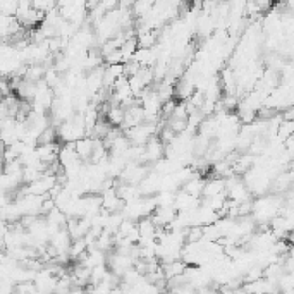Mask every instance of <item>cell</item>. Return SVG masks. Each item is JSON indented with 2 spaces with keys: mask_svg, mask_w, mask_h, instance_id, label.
<instances>
[{
  "mask_svg": "<svg viewBox=\"0 0 294 294\" xmlns=\"http://www.w3.org/2000/svg\"><path fill=\"white\" fill-rule=\"evenodd\" d=\"M95 145H97V139L89 138V136L76 141V152H78L79 158H81L83 162L91 160V155H93L95 152Z\"/></svg>",
  "mask_w": 294,
  "mask_h": 294,
  "instance_id": "6da1fadb",
  "label": "cell"
},
{
  "mask_svg": "<svg viewBox=\"0 0 294 294\" xmlns=\"http://www.w3.org/2000/svg\"><path fill=\"white\" fill-rule=\"evenodd\" d=\"M225 191V179H208L203 190V196L205 198H213L219 196Z\"/></svg>",
  "mask_w": 294,
  "mask_h": 294,
  "instance_id": "7a4b0ae2",
  "label": "cell"
}]
</instances>
